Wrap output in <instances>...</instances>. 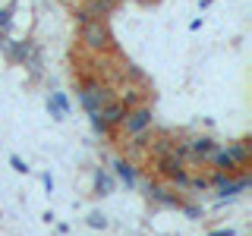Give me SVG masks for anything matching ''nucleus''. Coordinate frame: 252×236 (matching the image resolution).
<instances>
[{
  "instance_id": "nucleus-25",
  "label": "nucleus",
  "mask_w": 252,
  "mask_h": 236,
  "mask_svg": "<svg viewBox=\"0 0 252 236\" xmlns=\"http://www.w3.org/2000/svg\"><path fill=\"white\" fill-rule=\"evenodd\" d=\"M208 236H233V230L227 227V230H215V233H208Z\"/></svg>"
},
{
  "instance_id": "nucleus-20",
  "label": "nucleus",
  "mask_w": 252,
  "mask_h": 236,
  "mask_svg": "<svg viewBox=\"0 0 252 236\" xmlns=\"http://www.w3.org/2000/svg\"><path fill=\"white\" fill-rule=\"evenodd\" d=\"M173 183H177V186H183V189H189V173L186 170H177V173H173Z\"/></svg>"
},
{
  "instance_id": "nucleus-6",
  "label": "nucleus",
  "mask_w": 252,
  "mask_h": 236,
  "mask_svg": "<svg viewBox=\"0 0 252 236\" xmlns=\"http://www.w3.org/2000/svg\"><path fill=\"white\" fill-rule=\"evenodd\" d=\"M189 148H192V161H208L211 151L218 148V142L208 136H199V139H189Z\"/></svg>"
},
{
  "instance_id": "nucleus-7",
  "label": "nucleus",
  "mask_w": 252,
  "mask_h": 236,
  "mask_svg": "<svg viewBox=\"0 0 252 236\" xmlns=\"http://www.w3.org/2000/svg\"><path fill=\"white\" fill-rule=\"evenodd\" d=\"M148 199H155L158 205H167V208H180V199L170 195V189H164L161 183H148Z\"/></svg>"
},
{
  "instance_id": "nucleus-1",
  "label": "nucleus",
  "mask_w": 252,
  "mask_h": 236,
  "mask_svg": "<svg viewBox=\"0 0 252 236\" xmlns=\"http://www.w3.org/2000/svg\"><path fill=\"white\" fill-rule=\"evenodd\" d=\"M79 41L85 44V51H92V54H107V51H114V31H110L107 26V19H89V22H82L79 26Z\"/></svg>"
},
{
  "instance_id": "nucleus-21",
  "label": "nucleus",
  "mask_w": 252,
  "mask_h": 236,
  "mask_svg": "<svg viewBox=\"0 0 252 236\" xmlns=\"http://www.w3.org/2000/svg\"><path fill=\"white\" fill-rule=\"evenodd\" d=\"M189 186H192V189H202V192H205V189H208L211 183H208L205 177H189Z\"/></svg>"
},
{
  "instance_id": "nucleus-17",
  "label": "nucleus",
  "mask_w": 252,
  "mask_h": 236,
  "mask_svg": "<svg viewBox=\"0 0 252 236\" xmlns=\"http://www.w3.org/2000/svg\"><path fill=\"white\" fill-rule=\"evenodd\" d=\"M89 227H94V230H104V227H107V217L94 211V214H89Z\"/></svg>"
},
{
  "instance_id": "nucleus-15",
  "label": "nucleus",
  "mask_w": 252,
  "mask_h": 236,
  "mask_svg": "<svg viewBox=\"0 0 252 236\" xmlns=\"http://www.w3.org/2000/svg\"><path fill=\"white\" fill-rule=\"evenodd\" d=\"M246 186H249V179H246V177H240V179H227V183L220 186V192H224V199H227V195H236L240 189H246Z\"/></svg>"
},
{
  "instance_id": "nucleus-10",
  "label": "nucleus",
  "mask_w": 252,
  "mask_h": 236,
  "mask_svg": "<svg viewBox=\"0 0 252 236\" xmlns=\"http://www.w3.org/2000/svg\"><path fill=\"white\" fill-rule=\"evenodd\" d=\"M177 170H183V161H180L177 154H164V157H158V173H164V177H173Z\"/></svg>"
},
{
  "instance_id": "nucleus-8",
  "label": "nucleus",
  "mask_w": 252,
  "mask_h": 236,
  "mask_svg": "<svg viewBox=\"0 0 252 236\" xmlns=\"http://www.w3.org/2000/svg\"><path fill=\"white\" fill-rule=\"evenodd\" d=\"M148 154H152L155 157V161H158V157H164V154H173V139L167 136V132H164V136H158L155 142H148Z\"/></svg>"
},
{
  "instance_id": "nucleus-16",
  "label": "nucleus",
  "mask_w": 252,
  "mask_h": 236,
  "mask_svg": "<svg viewBox=\"0 0 252 236\" xmlns=\"http://www.w3.org/2000/svg\"><path fill=\"white\" fill-rule=\"evenodd\" d=\"M139 98H142V91H139V88H129V91H126V94H123V104H126V110H129V107H136V104H142Z\"/></svg>"
},
{
  "instance_id": "nucleus-13",
  "label": "nucleus",
  "mask_w": 252,
  "mask_h": 236,
  "mask_svg": "<svg viewBox=\"0 0 252 236\" xmlns=\"http://www.w3.org/2000/svg\"><path fill=\"white\" fill-rule=\"evenodd\" d=\"M227 151H230V157L236 161V167H246V164H249V145H246V142H233Z\"/></svg>"
},
{
  "instance_id": "nucleus-18",
  "label": "nucleus",
  "mask_w": 252,
  "mask_h": 236,
  "mask_svg": "<svg viewBox=\"0 0 252 236\" xmlns=\"http://www.w3.org/2000/svg\"><path fill=\"white\" fill-rule=\"evenodd\" d=\"M89 117H92V126H94L98 132H107V123L101 120V110H89Z\"/></svg>"
},
{
  "instance_id": "nucleus-5",
  "label": "nucleus",
  "mask_w": 252,
  "mask_h": 236,
  "mask_svg": "<svg viewBox=\"0 0 252 236\" xmlns=\"http://www.w3.org/2000/svg\"><path fill=\"white\" fill-rule=\"evenodd\" d=\"M123 117H126V104H123V101H117V98H114V101H107V104L101 107V120L107 123V129L120 126Z\"/></svg>"
},
{
  "instance_id": "nucleus-2",
  "label": "nucleus",
  "mask_w": 252,
  "mask_h": 236,
  "mask_svg": "<svg viewBox=\"0 0 252 236\" xmlns=\"http://www.w3.org/2000/svg\"><path fill=\"white\" fill-rule=\"evenodd\" d=\"M152 126H155L152 107H148V104H136V107L126 110V117L120 120V132L126 139H132V136H139V132H148Z\"/></svg>"
},
{
  "instance_id": "nucleus-14",
  "label": "nucleus",
  "mask_w": 252,
  "mask_h": 236,
  "mask_svg": "<svg viewBox=\"0 0 252 236\" xmlns=\"http://www.w3.org/2000/svg\"><path fill=\"white\" fill-rule=\"evenodd\" d=\"M94 189H98V195H110V192H114V179H110L107 177V173H94Z\"/></svg>"
},
{
  "instance_id": "nucleus-3",
  "label": "nucleus",
  "mask_w": 252,
  "mask_h": 236,
  "mask_svg": "<svg viewBox=\"0 0 252 236\" xmlns=\"http://www.w3.org/2000/svg\"><path fill=\"white\" fill-rule=\"evenodd\" d=\"M79 98H82V107L85 110H101L107 101H114L117 94L110 85H104L101 79H85L82 88H79Z\"/></svg>"
},
{
  "instance_id": "nucleus-23",
  "label": "nucleus",
  "mask_w": 252,
  "mask_h": 236,
  "mask_svg": "<svg viewBox=\"0 0 252 236\" xmlns=\"http://www.w3.org/2000/svg\"><path fill=\"white\" fill-rule=\"evenodd\" d=\"M10 26V10H0V29Z\"/></svg>"
},
{
  "instance_id": "nucleus-22",
  "label": "nucleus",
  "mask_w": 252,
  "mask_h": 236,
  "mask_svg": "<svg viewBox=\"0 0 252 236\" xmlns=\"http://www.w3.org/2000/svg\"><path fill=\"white\" fill-rule=\"evenodd\" d=\"M10 164H13V170H19V173H29V167H26V161H22L19 154H13V157H10Z\"/></svg>"
},
{
  "instance_id": "nucleus-19",
  "label": "nucleus",
  "mask_w": 252,
  "mask_h": 236,
  "mask_svg": "<svg viewBox=\"0 0 252 236\" xmlns=\"http://www.w3.org/2000/svg\"><path fill=\"white\" fill-rule=\"evenodd\" d=\"M227 179H230V173H227V170H218V173H215V177H211V179H208V183L220 189V186H224V183H227Z\"/></svg>"
},
{
  "instance_id": "nucleus-9",
  "label": "nucleus",
  "mask_w": 252,
  "mask_h": 236,
  "mask_svg": "<svg viewBox=\"0 0 252 236\" xmlns=\"http://www.w3.org/2000/svg\"><path fill=\"white\" fill-rule=\"evenodd\" d=\"M211 164H215L218 170H227V173H233L236 170V161L230 157V151H224V148H215V151H211V157H208Z\"/></svg>"
},
{
  "instance_id": "nucleus-12",
  "label": "nucleus",
  "mask_w": 252,
  "mask_h": 236,
  "mask_svg": "<svg viewBox=\"0 0 252 236\" xmlns=\"http://www.w3.org/2000/svg\"><path fill=\"white\" fill-rule=\"evenodd\" d=\"M47 110H51V117H57V120H63L66 117V110H69V101H66V94H54L51 101H47Z\"/></svg>"
},
{
  "instance_id": "nucleus-24",
  "label": "nucleus",
  "mask_w": 252,
  "mask_h": 236,
  "mask_svg": "<svg viewBox=\"0 0 252 236\" xmlns=\"http://www.w3.org/2000/svg\"><path fill=\"white\" fill-rule=\"evenodd\" d=\"M41 179H44V189H47V192H51V189H54V179H51V173H44Z\"/></svg>"
},
{
  "instance_id": "nucleus-11",
  "label": "nucleus",
  "mask_w": 252,
  "mask_h": 236,
  "mask_svg": "<svg viewBox=\"0 0 252 236\" xmlns=\"http://www.w3.org/2000/svg\"><path fill=\"white\" fill-rule=\"evenodd\" d=\"M114 170H117V177L126 183V189L136 186V167H132V161H114Z\"/></svg>"
},
{
  "instance_id": "nucleus-4",
  "label": "nucleus",
  "mask_w": 252,
  "mask_h": 236,
  "mask_svg": "<svg viewBox=\"0 0 252 236\" xmlns=\"http://www.w3.org/2000/svg\"><path fill=\"white\" fill-rule=\"evenodd\" d=\"M117 6H120V0H89L82 10H85V16H89V19H107V16L117 10Z\"/></svg>"
}]
</instances>
